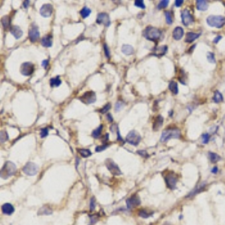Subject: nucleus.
<instances>
[{
	"instance_id": "nucleus-9",
	"label": "nucleus",
	"mask_w": 225,
	"mask_h": 225,
	"mask_svg": "<svg viewBox=\"0 0 225 225\" xmlns=\"http://www.w3.org/2000/svg\"><path fill=\"white\" fill-rule=\"evenodd\" d=\"M39 167L33 162H28L24 166L23 171L28 176H35L38 172Z\"/></svg>"
},
{
	"instance_id": "nucleus-39",
	"label": "nucleus",
	"mask_w": 225,
	"mask_h": 225,
	"mask_svg": "<svg viewBox=\"0 0 225 225\" xmlns=\"http://www.w3.org/2000/svg\"><path fill=\"white\" fill-rule=\"evenodd\" d=\"M134 5L138 8H141V9H145L146 8V5L144 4V2L143 0H136L134 1Z\"/></svg>"
},
{
	"instance_id": "nucleus-1",
	"label": "nucleus",
	"mask_w": 225,
	"mask_h": 225,
	"mask_svg": "<svg viewBox=\"0 0 225 225\" xmlns=\"http://www.w3.org/2000/svg\"><path fill=\"white\" fill-rule=\"evenodd\" d=\"M161 31L153 27H146L143 31V36L149 41H158L161 37Z\"/></svg>"
},
{
	"instance_id": "nucleus-24",
	"label": "nucleus",
	"mask_w": 225,
	"mask_h": 225,
	"mask_svg": "<svg viewBox=\"0 0 225 225\" xmlns=\"http://www.w3.org/2000/svg\"><path fill=\"white\" fill-rule=\"evenodd\" d=\"M196 5H197V8L199 11H205L208 9L209 5L208 2L205 0H197L196 2Z\"/></svg>"
},
{
	"instance_id": "nucleus-13",
	"label": "nucleus",
	"mask_w": 225,
	"mask_h": 225,
	"mask_svg": "<svg viewBox=\"0 0 225 225\" xmlns=\"http://www.w3.org/2000/svg\"><path fill=\"white\" fill-rule=\"evenodd\" d=\"M96 23L98 24H104L105 27H110V25L111 23L110 22V19L108 14L106 13H100L98 14L97 17V20Z\"/></svg>"
},
{
	"instance_id": "nucleus-38",
	"label": "nucleus",
	"mask_w": 225,
	"mask_h": 225,
	"mask_svg": "<svg viewBox=\"0 0 225 225\" xmlns=\"http://www.w3.org/2000/svg\"><path fill=\"white\" fill-rule=\"evenodd\" d=\"M169 2H169L168 0H162V1H161L158 5V10H161V9H163V8H167V7L168 6Z\"/></svg>"
},
{
	"instance_id": "nucleus-10",
	"label": "nucleus",
	"mask_w": 225,
	"mask_h": 225,
	"mask_svg": "<svg viewBox=\"0 0 225 225\" xmlns=\"http://www.w3.org/2000/svg\"><path fill=\"white\" fill-rule=\"evenodd\" d=\"M34 72V65L32 62H26L21 66V73L23 76H30Z\"/></svg>"
},
{
	"instance_id": "nucleus-43",
	"label": "nucleus",
	"mask_w": 225,
	"mask_h": 225,
	"mask_svg": "<svg viewBox=\"0 0 225 225\" xmlns=\"http://www.w3.org/2000/svg\"><path fill=\"white\" fill-rule=\"evenodd\" d=\"M49 131L47 128H41V131H40V136L41 138H44L48 135Z\"/></svg>"
},
{
	"instance_id": "nucleus-6",
	"label": "nucleus",
	"mask_w": 225,
	"mask_h": 225,
	"mask_svg": "<svg viewBox=\"0 0 225 225\" xmlns=\"http://www.w3.org/2000/svg\"><path fill=\"white\" fill-rule=\"evenodd\" d=\"M126 141L131 145L137 146L141 141V136L137 131H131L126 137Z\"/></svg>"
},
{
	"instance_id": "nucleus-26",
	"label": "nucleus",
	"mask_w": 225,
	"mask_h": 225,
	"mask_svg": "<svg viewBox=\"0 0 225 225\" xmlns=\"http://www.w3.org/2000/svg\"><path fill=\"white\" fill-rule=\"evenodd\" d=\"M169 89L171 90V92L173 95H177L179 93V88L177 82L172 80L171 83H169Z\"/></svg>"
},
{
	"instance_id": "nucleus-36",
	"label": "nucleus",
	"mask_w": 225,
	"mask_h": 225,
	"mask_svg": "<svg viewBox=\"0 0 225 225\" xmlns=\"http://www.w3.org/2000/svg\"><path fill=\"white\" fill-rule=\"evenodd\" d=\"M206 58L207 60L209 62V63H212V64H215L216 62V60H215V54L213 53H211V52H208L206 55Z\"/></svg>"
},
{
	"instance_id": "nucleus-45",
	"label": "nucleus",
	"mask_w": 225,
	"mask_h": 225,
	"mask_svg": "<svg viewBox=\"0 0 225 225\" xmlns=\"http://www.w3.org/2000/svg\"><path fill=\"white\" fill-rule=\"evenodd\" d=\"M124 107V104L122 103V102H118L116 103V105H115V110L116 111H119L120 110L123 108Z\"/></svg>"
},
{
	"instance_id": "nucleus-4",
	"label": "nucleus",
	"mask_w": 225,
	"mask_h": 225,
	"mask_svg": "<svg viewBox=\"0 0 225 225\" xmlns=\"http://www.w3.org/2000/svg\"><path fill=\"white\" fill-rule=\"evenodd\" d=\"M17 172L16 165L11 161H7L3 165L2 170H1V177L2 179H6L8 177H11L14 175Z\"/></svg>"
},
{
	"instance_id": "nucleus-49",
	"label": "nucleus",
	"mask_w": 225,
	"mask_h": 225,
	"mask_svg": "<svg viewBox=\"0 0 225 225\" xmlns=\"http://www.w3.org/2000/svg\"><path fill=\"white\" fill-rule=\"evenodd\" d=\"M183 3H184L183 0H177V1L175 2V5L177 7H180Z\"/></svg>"
},
{
	"instance_id": "nucleus-30",
	"label": "nucleus",
	"mask_w": 225,
	"mask_h": 225,
	"mask_svg": "<svg viewBox=\"0 0 225 225\" xmlns=\"http://www.w3.org/2000/svg\"><path fill=\"white\" fill-rule=\"evenodd\" d=\"M52 214V210H51L49 207L47 206H43L41 207V209H39L38 212V215H51Z\"/></svg>"
},
{
	"instance_id": "nucleus-32",
	"label": "nucleus",
	"mask_w": 225,
	"mask_h": 225,
	"mask_svg": "<svg viewBox=\"0 0 225 225\" xmlns=\"http://www.w3.org/2000/svg\"><path fill=\"white\" fill-rule=\"evenodd\" d=\"M102 129H103V125H100L99 127H98L96 129H95L92 133V136L94 138H99V137L101 136L102 132Z\"/></svg>"
},
{
	"instance_id": "nucleus-7",
	"label": "nucleus",
	"mask_w": 225,
	"mask_h": 225,
	"mask_svg": "<svg viewBox=\"0 0 225 225\" xmlns=\"http://www.w3.org/2000/svg\"><path fill=\"white\" fill-rule=\"evenodd\" d=\"M105 165L106 167H107V168L109 170L110 172L113 175L119 176V175L122 174V172L120 171V169L119 168L117 164L114 162L112 159H110V158H107V159H106Z\"/></svg>"
},
{
	"instance_id": "nucleus-51",
	"label": "nucleus",
	"mask_w": 225,
	"mask_h": 225,
	"mask_svg": "<svg viewBox=\"0 0 225 225\" xmlns=\"http://www.w3.org/2000/svg\"><path fill=\"white\" fill-rule=\"evenodd\" d=\"M211 172L212 173H214V174H216V173H218V167H214L211 170Z\"/></svg>"
},
{
	"instance_id": "nucleus-8",
	"label": "nucleus",
	"mask_w": 225,
	"mask_h": 225,
	"mask_svg": "<svg viewBox=\"0 0 225 225\" xmlns=\"http://www.w3.org/2000/svg\"><path fill=\"white\" fill-rule=\"evenodd\" d=\"M79 99L85 104H90L96 102V95L92 91L86 92L83 96L79 98Z\"/></svg>"
},
{
	"instance_id": "nucleus-46",
	"label": "nucleus",
	"mask_w": 225,
	"mask_h": 225,
	"mask_svg": "<svg viewBox=\"0 0 225 225\" xmlns=\"http://www.w3.org/2000/svg\"><path fill=\"white\" fill-rule=\"evenodd\" d=\"M104 54H105L106 57L109 59L110 56V52L109 47H108V45L106 44H104Z\"/></svg>"
},
{
	"instance_id": "nucleus-19",
	"label": "nucleus",
	"mask_w": 225,
	"mask_h": 225,
	"mask_svg": "<svg viewBox=\"0 0 225 225\" xmlns=\"http://www.w3.org/2000/svg\"><path fill=\"white\" fill-rule=\"evenodd\" d=\"M163 122H164V118L162 116H157L155 119L154 122H153V125H152V129L153 131H158L159 128H161V126L163 125Z\"/></svg>"
},
{
	"instance_id": "nucleus-35",
	"label": "nucleus",
	"mask_w": 225,
	"mask_h": 225,
	"mask_svg": "<svg viewBox=\"0 0 225 225\" xmlns=\"http://www.w3.org/2000/svg\"><path fill=\"white\" fill-rule=\"evenodd\" d=\"M165 14V18H166V22L167 24L171 25L173 23V18H172V14H171V11H166L164 12Z\"/></svg>"
},
{
	"instance_id": "nucleus-22",
	"label": "nucleus",
	"mask_w": 225,
	"mask_h": 225,
	"mask_svg": "<svg viewBox=\"0 0 225 225\" xmlns=\"http://www.w3.org/2000/svg\"><path fill=\"white\" fill-rule=\"evenodd\" d=\"M41 45L45 47H51L53 45V40L52 36L50 35H47L46 36H44L41 41Z\"/></svg>"
},
{
	"instance_id": "nucleus-50",
	"label": "nucleus",
	"mask_w": 225,
	"mask_h": 225,
	"mask_svg": "<svg viewBox=\"0 0 225 225\" xmlns=\"http://www.w3.org/2000/svg\"><path fill=\"white\" fill-rule=\"evenodd\" d=\"M41 65H42V66L45 69L47 68V66H48V65H49V60H48V59H45V60H44V61L42 62V64H41Z\"/></svg>"
},
{
	"instance_id": "nucleus-3",
	"label": "nucleus",
	"mask_w": 225,
	"mask_h": 225,
	"mask_svg": "<svg viewBox=\"0 0 225 225\" xmlns=\"http://www.w3.org/2000/svg\"><path fill=\"white\" fill-rule=\"evenodd\" d=\"M164 181L166 183L167 187L171 190H174L177 188V184L178 182V176L173 171H167L165 176H164Z\"/></svg>"
},
{
	"instance_id": "nucleus-18",
	"label": "nucleus",
	"mask_w": 225,
	"mask_h": 225,
	"mask_svg": "<svg viewBox=\"0 0 225 225\" xmlns=\"http://www.w3.org/2000/svg\"><path fill=\"white\" fill-rule=\"evenodd\" d=\"M183 35H184V29L180 27H176L174 30L173 31V38L177 41H179L180 39H182Z\"/></svg>"
},
{
	"instance_id": "nucleus-16",
	"label": "nucleus",
	"mask_w": 225,
	"mask_h": 225,
	"mask_svg": "<svg viewBox=\"0 0 225 225\" xmlns=\"http://www.w3.org/2000/svg\"><path fill=\"white\" fill-rule=\"evenodd\" d=\"M40 36V33H39L38 28L36 26H33L31 27L29 30V38L30 39L32 42H35L38 39Z\"/></svg>"
},
{
	"instance_id": "nucleus-28",
	"label": "nucleus",
	"mask_w": 225,
	"mask_h": 225,
	"mask_svg": "<svg viewBox=\"0 0 225 225\" xmlns=\"http://www.w3.org/2000/svg\"><path fill=\"white\" fill-rule=\"evenodd\" d=\"M61 83L62 81L60 78H59V76L51 78L50 80V85L51 87H58L59 86L61 85Z\"/></svg>"
},
{
	"instance_id": "nucleus-52",
	"label": "nucleus",
	"mask_w": 225,
	"mask_h": 225,
	"mask_svg": "<svg viewBox=\"0 0 225 225\" xmlns=\"http://www.w3.org/2000/svg\"><path fill=\"white\" fill-rule=\"evenodd\" d=\"M222 38V36H221V35H219V36H217L216 38H215L214 40H213V42L215 43V44H218V41L221 40V39Z\"/></svg>"
},
{
	"instance_id": "nucleus-14",
	"label": "nucleus",
	"mask_w": 225,
	"mask_h": 225,
	"mask_svg": "<svg viewBox=\"0 0 225 225\" xmlns=\"http://www.w3.org/2000/svg\"><path fill=\"white\" fill-rule=\"evenodd\" d=\"M140 203H141V201L140 200V197H138L137 194L132 195L131 197H130L126 200V204H127L128 209H133L134 207L138 206L140 204Z\"/></svg>"
},
{
	"instance_id": "nucleus-34",
	"label": "nucleus",
	"mask_w": 225,
	"mask_h": 225,
	"mask_svg": "<svg viewBox=\"0 0 225 225\" xmlns=\"http://www.w3.org/2000/svg\"><path fill=\"white\" fill-rule=\"evenodd\" d=\"M80 13V15H81L83 18H86L91 14V10L87 7H83Z\"/></svg>"
},
{
	"instance_id": "nucleus-53",
	"label": "nucleus",
	"mask_w": 225,
	"mask_h": 225,
	"mask_svg": "<svg viewBox=\"0 0 225 225\" xmlns=\"http://www.w3.org/2000/svg\"><path fill=\"white\" fill-rule=\"evenodd\" d=\"M107 119H108V121H109L110 122H112L113 121V116H112L111 113H108V115H107Z\"/></svg>"
},
{
	"instance_id": "nucleus-54",
	"label": "nucleus",
	"mask_w": 225,
	"mask_h": 225,
	"mask_svg": "<svg viewBox=\"0 0 225 225\" xmlns=\"http://www.w3.org/2000/svg\"><path fill=\"white\" fill-rule=\"evenodd\" d=\"M109 140V134H106V135L105 136H104L103 137V139H102V141H103V142H107V141H108V140Z\"/></svg>"
},
{
	"instance_id": "nucleus-27",
	"label": "nucleus",
	"mask_w": 225,
	"mask_h": 225,
	"mask_svg": "<svg viewBox=\"0 0 225 225\" xmlns=\"http://www.w3.org/2000/svg\"><path fill=\"white\" fill-rule=\"evenodd\" d=\"M122 52L125 55H131L134 53V48L129 44H124L122 47Z\"/></svg>"
},
{
	"instance_id": "nucleus-5",
	"label": "nucleus",
	"mask_w": 225,
	"mask_h": 225,
	"mask_svg": "<svg viewBox=\"0 0 225 225\" xmlns=\"http://www.w3.org/2000/svg\"><path fill=\"white\" fill-rule=\"evenodd\" d=\"M206 23L209 27L221 29L225 25V17L210 15L206 18Z\"/></svg>"
},
{
	"instance_id": "nucleus-25",
	"label": "nucleus",
	"mask_w": 225,
	"mask_h": 225,
	"mask_svg": "<svg viewBox=\"0 0 225 225\" xmlns=\"http://www.w3.org/2000/svg\"><path fill=\"white\" fill-rule=\"evenodd\" d=\"M208 157H209L210 161L213 163V164L217 163L218 161H219L221 159V157L219 155H218L217 153H215V152H208Z\"/></svg>"
},
{
	"instance_id": "nucleus-56",
	"label": "nucleus",
	"mask_w": 225,
	"mask_h": 225,
	"mask_svg": "<svg viewBox=\"0 0 225 225\" xmlns=\"http://www.w3.org/2000/svg\"><path fill=\"white\" fill-rule=\"evenodd\" d=\"M196 45H197V44H194V45H193V46H192V47H191V48L189 49V50H188V53H192L193 50H194V49L195 47H196Z\"/></svg>"
},
{
	"instance_id": "nucleus-47",
	"label": "nucleus",
	"mask_w": 225,
	"mask_h": 225,
	"mask_svg": "<svg viewBox=\"0 0 225 225\" xmlns=\"http://www.w3.org/2000/svg\"><path fill=\"white\" fill-rule=\"evenodd\" d=\"M95 206H96V201L93 198H92L91 201H90V211H93L95 209Z\"/></svg>"
},
{
	"instance_id": "nucleus-29",
	"label": "nucleus",
	"mask_w": 225,
	"mask_h": 225,
	"mask_svg": "<svg viewBox=\"0 0 225 225\" xmlns=\"http://www.w3.org/2000/svg\"><path fill=\"white\" fill-rule=\"evenodd\" d=\"M138 215H139L140 217L143 218H149L151 215H153V212H152L149 211L147 209H143L139 211Z\"/></svg>"
},
{
	"instance_id": "nucleus-42",
	"label": "nucleus",
	"mask_w": 225,
	"mask_h": 225,
	"mask_svg": "<svg viewBox=\"0 0 225 225\" xmlns=\"http://www.w3.org/2000/svg\"><path fill=\"white\" fill-rule=\"evenodd\" d=\"M110 108H111V104L110 103H108L103 108H102V109L100 110L99 111L100 113H107L108 111H109L110 110Z\"/></svg>"
},
{
	"instance_id": "nucleus-12",
	"label": "nucleus",
	"mask_w": 225,
	"mask_h": 225,
	"mask_svg": "<svg viewBox=\"0 0 225 225\" xmlns=\"http://www.w3.org/2000/svg\"><path fill=\"white\" fill-rule=\"evenodd\" d=\"M181 17H182V22L185 27H188L194 23V17L188 9H185L182 12V16Z\"/></svg>"
},
{
	"instance_id": "nucleus-41",
	"label": "nucleus",
	"mask_w": 225,
	"mask_h": 225,
	"mask_svg": "<svg viewBox=\"0 0 225 225\" xmlns=\"http://www.w3.org/2000/svg\"><path fill=\"white\" fill-rule=\"evenodd\" d=\"M209 139H210V135L208 133L202 134V140H203V144H207L209 143Z\"/></svg>"
},
{
	"instance_id": "nucleus-48",
	"label": "nucleus",
	"mask_w": 225,
	"mask_h": 225,
	"mask_svg": "<svg viewBox=\"0 0 225 225\" xmlns=\"http://www.w3.org/2000/svg\"><path fill=\"white\" fill-rule=\"evenodd\" d=\"M137 153L139 155H140L141 156L144 157V158H146V157H148V154H147V152L145 151V150H141V151H137Z\"/></svg>"
},
{
	"instance_id": "nucleus-55",
	"label": "nucleus",
	"mask_w": 225,
	"mask_h": 225,
	"mask_svg": "<svg viewBox=\"0 0 225 225\" xmlns=\"http://www.w3.org/2000/svg\"><path fill=\"white\" fill-rule=\"evenodd\" d=\"M29 5V1H24L23 2V6H24L25 8H27Z\"/></svg>"
},
{
	"instance_id": "nucleus-20",
	"label": "nucleus",
	"mask_w": 225,
	"mask_h": 225,
	"mask_svg": "<svg viewBox=\"0 0 225 225\" xmlns=\"http://www.w3.org/2000/svg\"><path fill=\"white\" fill-rule=\"evenodd\" d=\"M11 33L14 35V37L16 39L21 38L23 35V31L18 26H13L10 29Z\"/></svg>"
},
{
	"instance_id": "nucleus-33",
	"label": "nucleus",
	"mask_w": 225,
	"mask_h": 225,
	"mask_svg": "<svg viewBox=\"0 0 225 225\" xmlns=\"http://www.w3.org/2000/svg\"><path fill=\"white\" fill-rule=\"evenodd\" d=\"M223 96L222 94L219 91H215L214 93V97H213V101L215 103H220V102H223Z\"/></svg>"
},
{
	"instance_id": "nucleus-44",
	"label": "nucleus",
	"mask_w": 225,
	"mask_h": 225,
	"mask_svg": "<svg viewBox=\"0 0 225 225\" xmlns=\"http://www.w3.org/2000/svg\"><path fill=\"white\" fill-rule=\"evenodd\" d=\"M108 146H109L108 144H104L102 146H98L96 148V152H102V151H104V149H106Z\"/></svg>"
},
{
	"instance_id": "nucleus-2",
	"label": "nucleus",
	"mask_w": 225,
	"mask_h": 225,
	"mask_svg": "<svg viewBox=\"0 0 225 225\" xmlns=\"http://www.w3.org/2000/svg\"><path fill=\"white\" fill-rule=\"evenodd\" d=\"M181 137V131L179 128H169L163 131L161 141L162 143H165L171 139H179Z\"/></svg>"
},
{
	"instance_id": "nucleus-11",
	"label": "nucleus",
	"mask_w": 225,
	"mask_h": 225,
	"mask_svg": "<svg viewBox=\"0 0 225 225\" xmlns=\"http://www.w3.org/2000/svg\"><path fill=\"white\" fill-rule=\"evenodd\" d=\"M206 183H200L199 185H197V186L195 187L193 189L192 191L190 193H188V194L185 196V198H191V197H194L197 194H200V193L204 191L206 189Z\"/></svg>"
},
{
	"instance_id": "nucleus-15",
	"label": "nucleus",
	"mask_w": 225,
	"mask_h": 225,
	"mask_svg": "<svg viewBox=\"0 0 225 225\" xmlns=\"http://www.w3.org/2000/svg\"><path fill=\"white\" fill-rule=\"evenodd\" d=\"M53 8L51 4L43 5L40 8V14L44 17H49L53 14Z\"/></svg>"
},
{
	"instance_id": "nucleus-21",
	"label": "nucleus",
	"mask_w": 225,
	"mask_h": 225,
	"mask_svg": "<svg viewBox=\"0 0 225 225\" xmlns=\"http://www.w3.org/2000/svg\"><path fill=\"white\" fill-rule=\"evenodd\" d=\"M2 212L4 213L5 215H11L14 213V208L12 205L10 204V203H5L4 205H2Z\"/></svg>"
},
{
	"instance_id": "nucleus-17",
	"label": "nucleus",
	"mask_w": 225,
	"mask_h": 225,
	"mask_svg": "<svg viewBox=\"0 0 225 225\" xmlns=\"http://www.w3.org/2000/svg\"><path fill=\"white\" fill-rule=\"evenodd\" d=\"M167 51V46L166 45H163L161 47H156L153 50V53L152 55L155 56L157 57L163 56L164 55L166 54Z\"/></svg>"
},
{
	"instance_id": "nucleus-37",
	"label": "nucleus",
	"mask_w": 225,
	"mask_h": 225,
	"mask_svg": "<svg viewBox=\"0 0 225 225\" xmlns=\"http://www.w3.org/2000/svg\"><path fill=\"white\" fill-rule=\"evenodd\" d=\"M2 26H3V27H4L5 29L8 28V27H9V25H10V18H9V17H3L2 19Z\"/></svg>"
},
{
	"instance_id": "nucleus-31",
	"label": "nucleus",
	"mask_w": 225,
	"mask_h": 225,
	"mask_svg": "<svg viewBox=\"0 0 225 225\" xmlns=\"http://www.w3.org/2000/svg\"><path fill=\"white\" fill-rule=\"evenodd\" d=\"M77 152H79L80 155H81L83 158H88L92 155V152L90 150L86 149H78Z\"/></svg>"
},
{
	"instance_id": "nucleus-23",
	"label": "nucleus",
	"mask_w": 225,
	"mask_h": 225,
	"mask_svg": "<svg viewBox=\"0 0 225 225\" xmlns=\"http://www.w3.org/2000/svg\"><path fill=\"white\" fill-rule=\"evenodd\" d=\"M200 36V33H195L192 32H188L186 35V38H185V42L187 43H191L194 41L196 39H197Z\"/></svg>"
},
{
	"instance_id": "nucleus-40",
	"label": "nucleus",
	"mask_w": 225,
	"mask_h": 225,
	"mask_svg": "<svg viewBox=\"0 0 225 225\" xmlns=\"http://www.w3.org/2000/svg\"><path fill=\"white\" fill-rule=\"evenodd\" d=\"M0 138H1V143H5V141H7L8 140V135L7 132L5 131H2Z\"/></svg>"
}]
</instances>
